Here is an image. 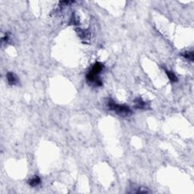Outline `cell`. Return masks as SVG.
<instances>
[{
    "mask_svg": "<svg viewBox=\"0 0 194 194\" xmlns=\"http://www.w3.org/2000/svg\"><path fill=\"white\" fill-rule=\"evenodd\" d=\"M182 55H183L185 59H188V60H190V61H193L194 59L193 52H185V53H183V54H182Z\"/></svg>",
    "mask_w": 194,
    "mask_h": 194,
    "instance_id": "cell-7",
    "label": "cell"
},
{
    "mask_svg": "<svg viewBox=\"0 0 194 194\" xmlns=\"http://www.w3.org/2000/svg\"><path fill=\"white\" fill-rule=\"evenodd\" d=\"M134 103H135V107L137 109H143L146 108V103L142 99H137L134 100Z\"/></svg>",
    "mask_w": 194,
    "mask_h": 194,
    "instance_id": "cell-5",
    "label": "cell"
},
{
    "mask_svg": "<svg viewBox=\"0 0 194 194\" xmlns=\"http://www.w3.org/2000/svg\"><path fill=\"white\" fill-rule=\"evenodd\" d=\"M165 72L166 74H167V76H168V79H169V81H171L172 83H175V82L177 81V77L176 76V74H175L174 72L168 70H166Z\"/></svg>",
    "mask_w": 194,
    "mask_h": 194,
    "instance_id": "cell-6",
    "label": "cell"
},
{
    "mask_svg": "<svg viewBox=\"0 0 194 194\" xmlns=\"http://www.w3.org/2000/svg\"><path fill=\"white\" fill-rule=\"evenodd\" d=\"M107 106L110 110L115 111L117 114L122 115H128L131 114V110L128 106L125 105H119L115 103L113 100L109 99L107 103Z\"/></svg>",
    "mask_w": 194,
    "mask_h": 194,
    "instance_id": "cell-1",
    "label": "cell"
},
{
    "mask_svg": "<svg viewBox=\"0 0 194 194\" xmlns=\"http://www.w3.org/2000/svg\"><path fill=\"white\" fill-rule=\"evenodd\" d=\"M103 68H104V65H103L101 62H96V63L93 65V66L92 70L89 71L92 72L93 74L98 75V74L103 71Z\"/></svg>",
    "mask_w": 194,
    "mask_h": 194,
    "instance_id": "cell-3",
    "label": "cell"
},
{
    "mask_svg": "<svg viewBox=\"0 0 194 194\" xmlns=\"http://www.w3.org/2000/svg\"><path fill=\"white\" fill-rule=\"evenodd\" d=\"M8 39H9V36H8V34H5L4 37H2V41L7 42L8 41Z\"/></svg>",
    "mask_w": 194,
    "mask_h": 194,
    "instance_id": "cell-8",
    "label": "cell"
},
{
    "mask_svg": "<svg viewBox=\"0 0 194 194\" xmlns=\"http://www.w3.org/2000/svg\"><path fill=\"white\" fill-rule=\"evenodd\" d=\"M40 183H41V180L38 176H34L28 181V184L33 187L38 186Z\"/></svg>",
    "mask_w": 194,
    "mask_h": 194,
    "instance_id": "cell-4",
    "label": "cell"
},
{
    "mask_svg": "<svg viewBox=\"0 0 194 194\" xmlns=\"http://www.w3.org/2000/svg\"><path fill=\"white\" fill-rule=\"evenodd\" d=\"M7 81L10 85H16L18 83V77L12 72H8L6 75Z\"/></svg>",
    "mask_w": 194,
    "mask_h": 194,
    "instance_id": "cell-2",
    "label": "cell"
}]
</instances>
